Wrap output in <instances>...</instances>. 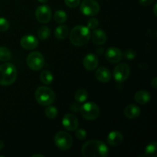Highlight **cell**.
<instances>
[{
    "instance_id": "6da1fadb",
    "label": "cell",
    "mask_w": 157,
    "mask_h": 157,
    "mask_svg": "<svg viewBox=\"0 0 157 157\" xmlns=\"http://www.w3.org/2000/svg\"><path fill=\"white\" fill-rule=\"evenodd\" d=\"M109 149L104 142L92 140L86 142L81 148V153L84 157H106Z\"/></svg>"
},
{
    "instance_id": "7a4b0ae2",
    "label": "cell",
    "mask_w": 157,
    "mask_h": 157,
    "mask_svg": "<svg viewBox=\"0 0 157 157\" xmlns=\"http://www.w3.org/2000/svg\"><path fill=\"white\" fill-rule=\"evenodd\" d=\"M90 29L87 26L77 25L72 29L70 33V41L73 45L81 47L89 41L90 38Z\"/></svg>"
},
{
    "instance_id": "3957f363",
    "label": "cell",
    "mask_w": 157,
    "mask_h": 157,
    "mask_svg": "<svg viewBox=\"0 0 157 157\" xmlns=\"http://www.w3.org/2000/svg\"><path fill=\"white\" fill-rule=\"evenodd\" d=\"M17 78V70L13 64L6 62L0 65V85L9 86Z\"/></svg>"
},
{
    "instance_id": "277c9868",
    "label": "cell",
    "mask_w": 157,
    "mask_h": 157,
    "mask_svg": "<svg viewBox=\"0 0 157 157\" xmlns=\"http://www.w3.org/2000/svg\"><path fill=\"white\" fill-rule=\"evenodd\" d=\"M35 98L41 106H48L55 101V94L50 87L41 86L35 90Z\"/></svg>"
},
{
    "instance_id": "5b68a950",
    "label": "cell",
    "mask_w": 157,
    "mask_h": 157,
    "mask_svg": "<svg viewBox=\"0 0 157 157\" xmlns=\"http://www.w3.org/2000/svg\"><path fill=\"white\" fill-rule=\"evenodd\" d=\"M55 144L58 148L61 150H67L72 147L73 139L71 134L65 131H59L55 134Z\"/></svg>"
},
{
    "instance_id": "8992f818",
    "label": "cell",
    "mask_w": 157,
    "mask_h": 157,
    "mask_svg": "<svg viewBox=\"0 0 157 157\" xmlns=\"http://www.w3.org/2000/svg\"><path fill=\"white\" fill-rule=\"evenodd\" d=\"M81 115L88 121H94L99 117L100 108L93 102H87L83 104L80 109Z\"/></svg>"
},
{
    "instance_id": "52a82bcc",
    "label": "cell",
    "mask_w": 157,
    "mask_h": 157,
    "mask_svg": "<svg viewBox=\"0 0 157 157\" xmlns=\"http://www.w3.org/2000/svg\"><path fill=\"white\" fill-rule=\"evenodd\" d=\"M44 56L38 52H31L26 59L28 67L33 71L41 70L44 67Z\"/></svg>"
},
{
    "instance_id": "ba28073f",
    "label": "cell",
    "mask_w": 157,
    "mask_h": 157,
    "mask_svg": "<svg viewBox=\"0 0 157 157\" xmlns=\"http://www.w3.org/2000/svg\"><path fill=\"white\" fill-rule=\"evenodd\" d=\"M130 68L126 63H121L117 64L113 69V78L119 84L124 82L130 76Z\"/></svg>"
},
{
    "instance_id": "9c48e42d",
    "label": "cell",
    "mask_w": 157,
    "mask_h": 157,
    "mask_svg": "<svg viewBox=\"0 0 157 157\" xmlns=\"http://www.w3.org/2000/svg\"><path fill=\"white\" fill-rule=\"evenodd\" d=\"M80 10L86 16H94L99 12L100 6L95 0H84L81 4Z\"/></svg>"
},
{
    "instance_id": "30bf717a",
    "label": "cell",
    "mask_w": 157,
    "mask_h": 157,
    "mask_svg": "<svg viewBox=\"0 0 157 157\" xmlns=\"http://www.w3.org/2000/svg\"><path fill=\"white\" fill-rule=\"evenodd\" d=\"M35 16L39 22L43 24L49 22L52 16V9L46 5L39 6L35 10Z\"/></svg>"
},
{
    "instance_id": "8fae6325",
    "label": "cell",
    "mask_w": 157,
    "mask_h": 157,
    "mask_svg": "<svg viewBox=\"0 0 157 157\" xmlns=\"http://www.w3.org/2000/svg\"><path fill=\"white\" fill-rule=\"evenodd\" d=\"M105 58L107 61L112 64L120 62L123 58V52L116 47H110L105 53Z\"/></svg>"
},
{
    "instance_id": "7c38bea8",
    "label": "cell",
    "mask_w": 157,
    "mask_h": 157,
    "mask_svg": "<svg viewBox=\"0 0 157 157\" xmlns=\"http://www.w3.org/2000/svg\"><path fill=\"white\" fill-rule=\"evenodd\" d=\"M78 120L75 115L67 113L63 117L62 125L68 131H75L78 127Z\"/></svg>"
},
{
    "instance_id": "4fadbf2b",
    "label": "cell",
    "mask_w": 157,
    "mask_h": 157,
    "mask_svg": "<svg viewBox=\"0 0 157 157\" xmlns=\"http://www.w3.org/2000/svg\"><path fill=\"white\" fill-rule=\"evenodd\" d=\"M20 44L26 50H33L38 45V40L32 35H26L20 40Z\"/></svg>"
},
{
    "instance_id": "5bb4252c",
    "label": "cell",
    "mask_w": 157,
    "mask_h": 157,
    "mask_svg": "<svg viewBox=\"0 0 157 157\" xmlns=\"http://www.w3.org/2000/svg\"><path fill=\"white\" fill-rule=\"evenodd\" d=\"M98 58L94 54H88L83 59V65L87 71H94L98 67Z\"/></svg>"
},
{
    "instance_id": "9a60e30c",
    "label": "cell",
    "mask_w": 157,
    "mask_h": 157,
    "mask_svg": "<svg viewBox=\"0 0 157 157\" xmlns=\"http://www.w3.org/2000/svg\"><path fill=\"white\" fill-rule=\"evenodd\" d=\"M124 140L123 134L120 131L113 130L110 132L107 136V143L112 147H118L121 145Z\"/></svg>"
},
{
    "instance_id": "2e32d148",
    "label": "cell",
    "mask_w": 157,
    "mask_h": 157,
    "mask_svg": "<svg viewBox=\"0 0 157 157\" xmlns=\"http://www.w3.org/2000/svg\"><path fill=\"white\" fill-rule=\"evenodd\" d=\"M95 77L100 82L107 83L111 78V74H110V70L107 67H101L96 70Z\"/></svg>"
},
{
    "instance_id": "e0dca14e",
    "label": "cell",
    "mask_w": 157,
    "mask_h": 157,
    "mask_svg": "<svg viewBox=\"0 0 157 157\" xmlns=\"http://www.w3.org/2000/svg\"><path fill=\"white\" fill-rule=\"evenodd\" d=\"M91 35L92 41L94 44H98V45H101L104 44L107 41V35L105 32L101 29H96L93 32Z\"/></svg>"
},
{
    "instance_id": "ac0fdd59",
    "label": "cell",
    "mask_w": 157,
    "mask_h": 157,
    "mask_svg": "<svg viewBox=\"0 0 157 157\" xmlns=\"http://www.w3.org/2000/svg\"><path fill=\"white\" fill-rule=\"evenodd\" d=\"M134 99L136 102H137L138 104H146L150 102V99H151V95L147 90H141L135 94Z\"/></svg>"
},
{
    "instance_id": "d6986e66",
    "label": "cell",
    "mask_w": 157,
    "mask_h": 157,
    "mask_svg": "<svg viewBox=\"0 0 157 157\" xmlns=\"http://www.w3.org/2000/svg\"><path fill=\"white\" fill-rule=\"evenodd\" d=\"M124 114L129 119H135L140 115V109L136 105L130 104L125 107Z\"/></svg>"
},
{
    "instance_id": "ffe728a7",
    "label": "cell",
    "mask_w": 157,
    "mask_h": 157,
    "mask_svg": "<svg viewBox=\"0 0 157 157\" xmlns=\"http://www.w3.org/2000/svg\"><path fill=\"white\" fill-rule=\"evenodd\" d=\"M68 27L67 25H59L55 29V36L58 40H64L68 35Z\"/></svg>"
},
{
    "instance_id": "44dd1931",
    "label": "cell",
    "mask_w": 157,
    "mask_h": 157,
    "mask_svg": "<svg viewBox=\"0 0 157 157\" xmlns=\"http://www.w3.org/2000/svg\"><path fill=\"white\" fill-rule=\"evenodd\" d=\"M88 98V93L85 89H79L75 92V99L76 102L81 104L85 102Z\"/></svg>"
},
{
    "instance_id": "7402d4cb",
    "label": "cell",
    "mask_w": 157,
    "mask_h": 157,
    "mask_svg": "<svg viewBox=\"0 0 157 157\" xmlns=\"http://www.w3.org/2000/svg\"><path fill=\"white\" fill-rule=\"evenodd\" d=\"M40 80L44 84H51L54 81V76L51 71L48 70L42 71L40 75Z\"/></svg>"
},
{
    "instance_id": "603a6c76",
    "label": "cell",
    "mask_w": 157,
    "mask_h": 157,
    "mask_svg": "<svg viewBox=\"0 0 157 157\" xmlns=\"http://www.w3.org/2000/svg\"><path fill=\"white\" fill-rule=\"evenodd\" d=\"M145 155L147 157H156L157 155V143L152 142L145 148Z\"/></svg>"
},
{
    "instance_id": "cb8c5ba5",
    "label": "cell",
    "mask_w": 157,
    "mask_h": 157,
    "mask_svg": "<svg viewBox=\"0 0 157 157\" xmlns=\"http://www.w3.org/2000/svg\"><path fill=\"white\" fill-rule=\"evenodd\" d=\"M67 13L63 10H57L54 14V19L56 22L59 23V24L65 22L67 21Z\"/></svg>"
},
{
    "instance_id": "d4e9b609",
    "label": "cell",
    "mask_w": 157,
    "mask_h": 157,
    "mask_svg": "<svg viewBox=\"0 0 157 157\" xmlns=\"http://www.w3.org/2000/svg\"><path fill=\"white\" fill-rule=\"evenodd\" d=\"M51 35V30L47 26H42L40 28L38 31V36L39 39L41 40H46L49 38Z\"/></svg>"
},
{
    "instance_id": "484cf974",
    "label": "cell",
    "mask_w": 157,
    "mask_h": 157,
    "mask_svg": "<svg viewBox=\"0 0 157 157\" xmlns=\"http://www.w3.org/2000/svg\"><path fill=\"white\" fill-rule=\"evenodd\" d=\"M12 58V55L9 49L4 46H0V61H8Z\"/></svg>"
},
{
    "instance_id": "4316f807",
    "label": "cell",
    "mask_w": 157,
    "mask_h": 157,
    "mask_svg": "<svg viewBox=\"0 0 157 157\" xmlns=\"http://www.w3.org/2000/svg\"><path fill=\"white\" fill-rule=\"evenodd\" d=\"M44 113L47 117H48L49 119H54V118L58 116V109L56 108V107L52 105L47 106V108L44 110Z\"/></svg>"
},
{
    "instance_id": "83f0119b",
    "label": "cell",
    "mask_w": 157,
    "mask_h": 157,
    "mask_svg": "<svg viewBox=\"0 0 157 157\" xmlns=\"http://www.w3.org/2000/svg\"><path fill=\"white\" fill-rule=\"evenodd\" d=\"M9 21L5 18H0V32H6L9 29Z\"/></svg>"
},
{
    "instance_id": "f1b7e54d",
    "label": "cell",
    "mask_w": 157,
    "mask_h": 157,
    "mask_svg": "<svg viewBox=\"0 0 157 157\" xmlns=\"http://www.w3.org/2000/svg\"><path fill=\"white\" fill-rule=\"evenodd\" d=\"M99 25V21H98L97 18H91L87 21V27L89 29H96L98 27Z\"/></svg>"
},
{
    "instance_id": "f546056e",
    "label": "cell",
    "mask_w": 157,
    "mask_h": 157,
    "mask_svg": "<svg viewBox=\"0 0 157 157\" xmlns=\"http://www.w3.org/2000/svg\"><path fill=\"white\" fill-rule=\"evenodd\" d=\"M76 132H75V136L80 140H84L87 136V132L85 130H83V129H76Z\"/></svg>"
},
{
    "instance_id": "4dcf8cb0",
    "label": "cell",
    "mask_w": 157,
    "mask_h": 157,
    "mask_svg": "<svg viewBox=\"0 0 157 157\" xmlns=\"http://www.w3.org/2000/svg\"><path fill=\"white\" fill-rule=\"evenodd\" d=\"M66 6L69 8H76L80 5L81 0H64Z\"/></svg>"
},
{
    "instance_id": "1f68e13d",
    "label": "cell",
    "mask_w": 157,
    "mask_h": 157,
    "mask_svg": "<svg viewBox=\"0 0 157 157\" xmlns=\"http://www.w3.org/2000/svg\"><path fill=\"white\" fill-rule=\"evenodd\" d=\"M124 57H125L127 60H133L136 58V52L132 50V49H128V50L126 51V52L124 53Z\"/></svg>"
},
{
    "instance_id": "d6a6232c",
    "label": "cell",
    "mask_w": 157,
    "mask_h": 157,
    "mask_svg": "<svg viewBox=\"0 0 157 157\" xmlns=\"http://www.w3.org/2000/svg\"><path fill=\"white\" fill-rule=\"evenodd\" d=\"M81 106L80 105L79 103H78V102L73 103V104L71 105V110L74 112H78V111H79L80 109H81Z\"/></svg>"
},
{
    "instance_id": "836d02e7",
    "label": "cell",
    "mask_w": 157,
    "mask_h": 157,
    "mask_svg": "<svg viewBox=\"0 0 157 157\" xmlns=\"http://www.w3.org/2000/svg\"><path fill=\"white\" fill-rule=\"evenodd\" d=\"M154 0H139L140 3L142 6H150V4L153 2Z\"/></svg>"
},
{
    "instance_id": "e575fe53",
    "label": "cell",
    "mask_w": 157,
    "mask_h": 157,
    "mask_svg": "<svg viewBox=\"0 0 157 157\" xmlns=\"http://www.w3.org/2000/svg\"><path fill=\"white\" fill-rule=\"evenodd\" d=\"M151 85H152V87L155 89V90L157 88V78H154L153 80H152Z\"/></svg>"
},
{
    "instance_id": "d590c367",
    "label": "cell",
    "mask_w": 157,
    "mask_h": 157,
    "mask_svg": "<svg viewBox=\"0 0 157 157\" xmlns=\"http://www.w3.org/2000/svg\"><path fill=\"white\" fill-rule=\"evenodd\" d=\"M3 147H4V143H3L2 141L0 140V150H1Z\"/></svg>"
},
{
    "instance_id": "8d00e7d4",
    "label": "cell",
    "mask_w": 157,
    "mask_h": 157,
    "mask_svg": "<svg viewBox=\"0 0 157 157\" xmlns=\"http://www.w3.org/2000/svg\"><path fill=\"white\" fill-rule=\"evenodd\" d=\"M156 6H156V4L154 6V8H153V12H154V15H156V16L157 15V13H156Z\"/></svg>"
},
{
    "instance_id": "74e56055",
    "label": "cell",
    "mask_w": 157,
    "mask_h": 157,
    "mask_svg": "<svg viewBox=\"0 0 157 157\" xmlns=\"http://www.w3.org/2000/svg\"><path fill=\"white\" fill-rule=\"evenodd\" d=\"M32 157H44V156L41 154H35L33 156H32Z\"/></svg>"
},
{
    "instance_id": "f35d334b",
    "label": "cell",
    "mask_w": 157,
    "mask_h": 157,
    "mask_svg": "<svg viewBox=\"0 0 157 157\" xmlns=\"http://www.w3.org/2000/svg\"><path fill=\"white\" fill-rule=\"evenodd\" d=\"M38 2H41V3H45V2H47L48 0H38Z\"/></svg>"
}]
</instances>
